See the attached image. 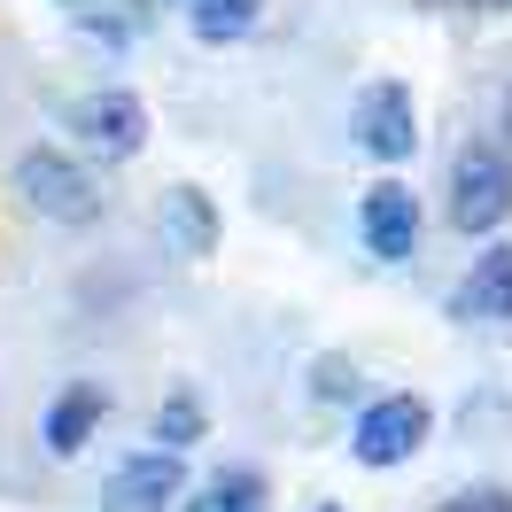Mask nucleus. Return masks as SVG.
I'll list each match as a JSON object with an SVG mask.
<instances>
[{
	"label": "nucleus",
	"instance_id": "1",
	"mask_svg": "<svg viewBox=\"0 0 512 512\" xmlns=\"http://www.w3.org/2000/svg\"><path fill=\"white\" fill-rule=\"evenodd\" d=\"M8 187H16V202H24L39 225H63V233H86V225H101V210H109L101 163L78 156V148H55V140L24 148L16 171H8Z\"/></svg>",
	"mask_w": 512,
	"mask_h": 512
},
{
	"label": "nucleus",
	"instance_id": "2",
	"mask_svg": "<svg viewBox=\"0 0 512 512\" xmlns=\"http://www.w3.org/2000/svg\"><path fill=\"white\" fill-rule=\"evenodd\" d=\"M443 218H450V233H466V241H497V233L512 225V156L489 140V132L450 156Z\"/></svg>",
	"mask_w": 512,
	"mask_h": 512
},
{
	"label": "nucleus",
	"instance_id": "3",
	"mask_svg": "<svg viewBox=\"0 0 512 512\" xmlns=\"http://www.w3.org/2000/svg\"><path fill=\"white\" fill-rule=\"evenodd\" d=\"M63 132H70V148L78 156H94L109 163V171H125V163L148 156V132H156V117H148V101L132 94V86H86V94L63 109Z\"/></svg>",
	"mask_w": 512,
	"mask_h": 512
},
{
	"label": "nucleus",
	"instance_id": "4",
	"mask_svg": "<svg viewBox=\"0 0 512 512\" xmlns=\"http://www.w3.org/2000/svg\"><path fill=\"white\" fill-rule=\"evenodd\" d=\"M435 435V412H427V396L412 388H381V396H365L350 412V458L365 474H396V466H412L419 450Z\"/></svg>",
	"mask_w": 512,
	"mask_h": 512
},
{
	"label": "nucleus",
	"instance_id": "5",
	"mask_svg": "<svg viewBox=\"0 0 512 512\" xmlns=\"http://www.w3.org/2000/svg\"><path fill=\"white\" fill-rule=\"evenodd\" d=\"M350 140H357V156L365 163H412L419 156V101L404 78H373L365 94L350 101Z\"/></svg>",
	"mask_w": 512,
	"mask_h": 512
},
{
	"label": "nucleus",
	"instance_id": "6",
	"mask_svg": "<svg viewBox=\"0 0 512 512\" xmlns=\"http://www.w3.org/2000/svg\"><path fill=\"white\" fill-rule=\"evenodd\" d=\"M187 458L179 450H125L109 474H101V512H179L187 505Z\"/></svg>",
	"mask_w": 512,
	"mask_h": 512
},
{
	"label": "nucleus",
	"instance_id": "7",
	"mask_svg": "<svg viewBox=\"0 0 512 512\" xmlns=\"http://www.w3.org/2000/svg\"><path fill=\"white\" fill-rule=\"evenodd\" d=\"M419 233H427V210H419V194L404 179H373L357 194V241H365L373 264H412Z\"/></svg>",
	"mask_w": 512,
	"mask_h": 512
},
{
	"label": "nucleus",
	"instance_id": "8",
	"mask_svg": "<svg viewBox=\"0 0 512 512\" xmlns=\"http://www.w3.org/2000/svg\"><path fill=\"white\" fill-rule=\"evenodd\" d=\"M450 326H466V334H481V326H512V241L497 233V241H481V256H466V272L450 280Z\"/></svg>",
	"mask_w": 512,
	"mask_h": 512
},
{
	"label": "nucleus",
	"instance_id": "9",
	"mask_svg": "<svg viewBox=\"0 0 512 512\" xmlns=\"http://www.w3.org/2000/svg\"><path fill=\"white\" fill-rule=\"evenodd\" d=\"M109 412H117V388L109 381H63L55 396H47V412H39L47 458H86V443L109 427Z\"/></svg>",
	"mask_w": 512,
	"mask_h": 512
},
{
	"label": "nucleus",
	"instance_id": "10",
	"mask_svg": "<svg viewBox=\"0 0 512 512\" xmlns=\"http://www.w3.org/2000/svg\"><path fill=\"white\" fill-rule=\"evenodd\" d=\"M156 233L171 256H187V264H210L225 241V218H218V194L194 187V179H179V187L156 194Z\"/></svg>",
	"mask_w": 512,
	"mask_h": 512
},
{
	"label": "nucleus",
	"instance_id": "11",
	"mask_svg": "<svg viewBox=\"0 0 512 512\" xmlns=\"http://www.w3.org/2000/svg\"><path fill=\"white\" fill-rule=\"evenodd\" d=\"M148 443H156V450H179V458L202 450V443H210V396H202L194 381H171L156 396V412H148Z\"/></svg>",
	"mask_w": 512,
	"mask_h": 512
},
{
	"label": "nucleus",
	"instance_id": "12",
	"mask_svg": "<svg viewBox=\"0 0 512 512\" xmlns=\"http://www.w3.org/2000/svg\"><path fill=\"white\" fill-rule=\"evenodd\" d=\"M179 512H272V481H264V466H218L187 489Z\"/></svg>",
	"mask_w": 512,
	"mask_h": 512
},
{
	"label": "nucleus",
	"instance_id": "13",
	"mask_svg": "<svg viewBox=\"0 0 512 512\" xmlns=\"http://www.w3.org/2000/svg\"><path fill=\"white\" fill-rule=\"evenodd\" d=\"M264 8L272 0H179V16H187V32L202 47H241V39L264 32Z\"/></svg>",
	"mask_w": 512,
	"mask_h": 512
},
{
	"label": "nucleus",
	"instance_id": "14",
	"mask_svg": "<svg viewBox=\"0 0 512 512\" xmlns=\"http://www.w3.org/2000/svg\"><path fill=\"white\" fill-rule=\"evenodd\" d=\"M303 396L326 404V412H357V404H365V365H357L350 350H319L303 365Z\"/></svg>",
	"mask_w": 512,
	"mask_h": 512
},
{
	"label": "nucleus",
	"instance_id": "15",
	"mask_svg": "<svg viewBox=\"0 0 512 512\" xmlns=\"http://www.w3.org/2000/svg\"><path fill=\"white\" fill-rule=\"evenodd\" d=\"M512 435V396L505 388H474L458 404V443H505Z\"/></svg>",
	"mask_w": 512,
	"mask_h": 512
},
{
	"label": "nucleus",
	"instance_id": "16",
	"mask_svg": "<svg viewBox=\"0 0 512 512\" xmlns=\"http://www.w3.org/2000/svg\"><path fill=\"white\" fill-rule=\"evenodd\" d=\"M70 32L86 39V47H101V55H132L140 24H132L125 8H109V0H101V8H78V16H70Z\"/></svg>",
	"mask_w": 512,
	"mask_h": 512
},
{
	"label": "nucleus",
	"instance_id": "17",
	"mask_svg": "<svg viewBox=\"0 0 512 512\" xmlns=\"http://www.w3.org/2000/svg\"><path fill=\"white\" fill-rule=\"evenodd\" d=\"M427 512H512V489L505 481H466V489H450L443 505H427Z\"/></svg>",
	"mask_w": 512,
	"mask_h": 512
},
{
	"label": "nucleus",
	"instance_id": "18",
	"mask_svg": "<svg viewBox=\"0 0 512 512\" xmlns=\"http://www.w3.org/2000/svg\"><path fill=\"white\" fill-rule=\"evenodd\" d=\"M117 8H125V16L140 24V32H156V24L171 16V8H179V0H117Z\"/></svg>",
	"mask_w": 512,
	"mask_h": 512
},
{
	"label": "nucleus",
	"instance_id": "19",
	"mask_svg": "<svg viewBox=\"0 0 512 512\" xmlns=\"http://www.w3.org/2000/svg\"><path fill=\"white\" fill-rule=\"evenodd\" d=\"M489 140H497V148L512 156V86H505V101H497V132H489Z\"/></svg>",
	"mask_w": 512,
	"mask_h": 512
},
{
	"label": "nucleus",
	"instance_id": "20",
	"mask_svg": "<svg viewBox=\"0 0 512 512\" xmlns=\"http://www.w3.org/2000/svg\"><path fill=\"white\" fill-rule=\"evenodd\" d=\"M450 8H474V16H512V0H450Z\"/></svg>",
	"mask_w": 512,
	"mask_h": 512
},
{
	"label": "nucleus",
	"instance_id": "21",
	"mask_svg": "<svg viewBox=\"0 0 512 512\" xmlns=\"http://www.w3.org/2000/svg\"><path fill=\"white\" fill-rule=\"evenodd\" d=\"M55 8H63V16H78V8H101V0H55Z\"/></svg>",
	"mask_w": 512,
	"mask_h": 512
},
{
	"label": "nucleus",
	"instance_id": "22",
	"mask_svg": "<svg viewBox=\"0 0 512 512\" xmlns=\"http://www.w3.org/2000/svg\"><path fill=\"white\" fill-rule=\"evenodd\" d=\"M311 512H342V505H334V497H319V505H311Z\"/></svg>",
	"mask_w": 512,
	"mask_h": 512
}]
</instances>
